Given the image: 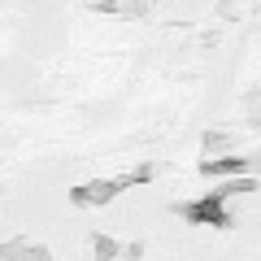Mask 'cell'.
Listing matches in <instances>:
<instances>
[{
  "instance_id": "cell-1",
  "label": "cell",
  "mask_w": 261,
  "mask_h": 261,
  "mask_svg": "<svg viewBox=\"0 0 261 261\" xmlns=\"http://www.w3.org/2000/svg\"><path fill=\"white\" fill-rule=\"evenodd\" d=\"M178 214L196 226H231V214H226V200H218L214 192L192 200V205H178Z\"/></svg>"
},
{
  "instance_id": "cell-2",
  "label": "cell",
  "mask_w": 261,
  "mask_h": 261,
  "mask_svg": "<svg viewBox=\"0 0 261 261\" xmlns=\"http://www.w3.org/2000/svg\"><path fill=\"white\" fill-rule=\"evenodd\" d=\"M122 178H96V183H83V187H74V192H70V200H74V205H109L113 196L122 192Z\"/></svg>"
},
{
  "instance_id": "cell-3",
  "label": "cell",
  "mask_w": 261,
  "mask_h": 261,
  "mask_svg": "<svg viewBox=\"0 0 261 261\" xmlns=\"http://www.w3.org/2000/svg\"><path fill=\"white\" fill-rule=\"evenodd\" d=\"M252 161L248 157H205L200 161V174L205 178H235V174H244Z\"/></svg>"
},
{
  "instance_id": "cell-4",
  "label": "cell",
  "mask_w": 261,
  "mask_h": 261,
  "mask_svg": "<svg viewBox=\"0 0 261 261\" xmlns=\"http://www.w3.org/2000/svg\"><path fill=\"white\" fill-rule=\"evenodd\" d=\"M0 257L5 261H53V252L48 248H31V244H5V248H0Z\"/></svg>"
},
{
  "instance_id": "cell-5",
  "label": "cell",
  "mask_w": 261,
  "mask_h": 261,
  "mask_svg": "<svg viewBox=\"0 0 261 261\" xmlns=\"http://www.w3.org/2000/svg\"><path fill=\"white\" fill-rule=\"evenodd\" d=\"M92 252H96V261H113V257H118V240H109V235H96V240H92Z\"/></svg>"
},
{
  "instance_id": "cell-6",
  "label": "cell",
  "mask_w": 261,
  "mask_h": 261,
  "mask_svg": "<svg viewBox=\"0 0 261 261\" xmlns=\"http://www.w3.org/2000/svg\"><path fill=\"white\" fill-rule=\"evenodd\" d=\"M222 148H231L226 135H205V152H222Z\"/></svg>"
},
{
  "instance_id": "cell-7",
  "label": "cell",
  "mask_w": 261,
  "mask_h": 261,
  "mask_svg": "<svg viewBox=\"0 0 261 261\" xmlns=\"http://www.w3.org/2000/svg\"><path fill=\"white\" fill-rule=\"evenodd\" d=\"M148 9V0H126V5H122V13H144Z\"/></svg>"
}]
</instances>
